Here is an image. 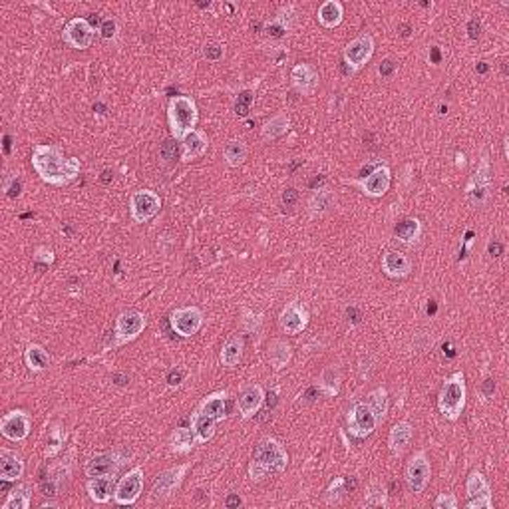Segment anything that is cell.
<instances>
[{
  "instance_id": "17",
  "label": "cell",
  "mask_w": 509,
  "mask_h": 509,
  "mask_svg": "<svg viewBox=\"0 0 509 509\" xmlns=\"http://www.w3.org/2000/svg\"><path fill=\"white\" fill-rule=\"evenodd\" d=\"M32 430V420L26 410H12L0 418V434L11 442H22Z\"/></svg>"
},
{
  "instance_id": "45",
  "label": "cell",
  "mask_w": 509,
  "mask_h": 509,
  "mask_svg": "<svg viewBox=\"0 0 509 509\" xmlns=\"http://www.w3.org/2000/svg\"><path fill=\"white\" fill-rule=\"evenodd\" d=\"M253 100H255V95H253V92H249V90H245V92H241V94L237 95V100H235V104H233V112L237 114L239 118L249 116Z\"/></svg>"
},
{
  "instance_id": "4",
  "label": "cell",
  "mask_w": 509,
  "mask_h": 509,
  "mask_svg": "<svg viewBox=\"0 0 509 509\" xmlns=\"http://www.w3.org/2000/svg\"><path fill=\"white\" fill-rule=\"evenodd\" d=\"M465 374L454 372L451 376L444 380L442 390L438 394V410L450 422H458L465 410Z\"/></svg>"
},
{
  "instance_id": "59",
  "label": "cell",
  "mask_w": 509,
  "mask_h": 509,
  "mask_svg": "<svg viewBox=\"0 0 509 509\" xmlns=\"http://www.w3.org/2000/svg\"><path fill=\"white\" fill-rule=\"evenodd\" d=\"M319 394H320L319 388H308L307 394H305V402H308V404L315 402V400L319 398Z\"/></svg>"
},
{
  "instance_id": "64",
  "label": "cell",
  "mask_w": 509,
  "mask_h": 509,
  "mask_svg": "<svg viewBox=\"0 0 509 509\" xmlns=\"http://www.w3.org/2000/svg\"><path fill=\"white\" fill-rule=\"evenodd\" d=\"M465 157H463V154H458V167H463L465 166V161H463Z\"/></svg>"
},
{
  "instance_id": "25",
  "label": "cell",
  "mask_w": 509,
  "mask_h": 509,
  "mask_svg": "<svg viewBox=\"0 0 509 509\" xmlns=\"http://www.w3.org/2000/svg\"><path fill=\"white\" fill-rule=\"evenodd\" d=\"M207 147H209V138H207V133L195 128V130L190 131V133L181 140V159H183V161H193V159L201 157V155L207 152Z\"/></svg>"
},
{
  "instance_id": "39",
  "label": "cell",
  "mask_w": 509,
  "mask_h": 509,
  "mask_svg": "<svg viewBox=\"0 0 509 509\" xmlns=\"http://www.w3.org/2000/svg\"><path fill=\"white\" fill-rule=\"evenodd\" d=\"M247 154H249V150L243 140H229L223 147V159L229 167L243 166L247 159Z\"/></svg>"
},
{
  "instance_id": "49",
  "label": "cell",
  "mask_w": 509,
  "mask_h": 509,
  "mask_svg": "<svg viewBox=\"0 0 509 509\" xmlns=\"http://www.w3.org/2000/svg\"><path fill=\"white\" fill-rule=\"evenodd\" d=\"M2 190H4V193H6L8 199H14V197L20 195V183H18V179L16 178H6L4 179V183H2Z\"/></svg>"
},
{
  "instance_id": "54",
  "label": "cell",
  "mask_w": 509,
  "mask_h": 509,
  "mask_svg": "<svg viewBox=\"0 0 509 509\" xmlns=\"http://www.w3.org/2000/svg\"><path fill=\"white\" fill-rule=\"evenodd\" d=\"M298 199V191L295 187H289V190L283 191V195H281V201H283L284 207H293Z\"/></svg>"
},
{
  "instance_id": "53",
  "label": "cell",
  "mask_w": 509,
  "mask_h": 509,
  "mask_svg": "<svg viewBox=\"0 0 509 509\" xmlns=\"http://www.w3.org/2000/svg\"><path fill=\"white\" fill-rule=\"evenodd\" d=\"M394 70H396V64H394V60L386 58V60H382V62H380L378 74L382 76V78H390L392 74H394Z\"/></svg>"
},
{
  "instance_id": "24",
  "label": "cell",
  "mask_w": 509,
  "mask_h": 509,
  "mask_svg": "<svg viewBox=\"0 0 509 509\" xmlns=\"http://www.w3.org/2000/svg\"><path fill=\"white\" fill-rule=\"evenodd\" d=\"M114 489H116V475H102V477H90L86 484V491L94 503L104 505L110 499L114 498Z\"/></svg>"
},
{
  "instance_id": "44",
  "label": "cell",
  "mask_w": 509,
  "mask_h": 509,
  "mask_svg": "<svg viewBox=\"0 0 509 509\" xmlns=\"http://www.w3.org/2000/svg\"><path fill=\"white\" fill-rule=\"evenodd\" d=\"M289 28H291V24L284 20V12L281 11V14L275 20H271V22L265 26V32L271 36V38H283L289 32Z\"/></svg>"
},
{
  "instance_id": "7",
  "label": "cell",
  "mask_w": 509,
  "mask_h": 509,
  "mask_svg": "<svg viewBox=\"0 0 509 509\" xmlns=\"http://www.w3.org/2000/svg\"><path fill=\"white\" fill-rule=\"evenodd\" d=\"M147 326V317L143 315L142 310H124L119 312L118 319H116V329H114V336H116V343L114 346H124V344L135 341Z\"/></svg>"
},
{
  "instance_id": "23",
  "label": "cell",
  "mask_w": 509,
  "mask_h": 509,
  "mask_svg": "<svg viewBox=\"0 0 509 509\" xmlns=\"http://www.w3.org/2000/svg\"><path fill=\"white\" fill-rule=\"evenodd\" d=\"M24 475V460L20 454L8 448H0V480L2 482H20Z\"/></svg>"
},
{
  "instance_id": "52",
  "label": "cell",
  "mask_w": 509,
  "mask_h": 509,
  "mask_svg": "<svg viewBox=\"0 0 509 509\" xmlns=\"http://www.w3.org/2000/svg\"><path fill=\"white\" fill-rule=\"evenodd\" d=\"M34 260H42L44 265H52L54 263V251L48 247H38L34 253Z\"/></svg>"
},
{
  "instance_id": "50",
  "label": "cell",
  "mask_w": 509,
  "mask_h": 509,
  "mask_svg": "<svg viewBox=\"0 0 509 509\" xmlns=\"http://www.w3.org/2000/svg\"><path fill=\"white\" fill-rule=\"evenodd\" d=\"M203 56L209 60V62H219V60L225 56V48L219 46V44H209V46H205V50H203Z\"/></svg>"
},
{
  "instance_id": "41",
  "label": "cell",
  "mask_w": 509,
  "mask_h": 509,
  "mask_svg": "<svg viewBox=\"0 0 509 509\" xmlns=\"http://www.w3.org/2000/svg\"><path fill=\"white\" fill-rule=\"evenodd\" d=\"M64 442H66V432L62 430L60 424H54L52 430L48 432L46 448H44V456L46 458H56L60 451L64 450Z\"/></svg>"
},
{
  "instance_id": "9",
  "label": "cell",
  "mask_w": 509,
  "mask_h": 509,
  "mask_svg": "<svg viewBox=\"0 0 509 509\" xmlns=\"http://www.w3.org/2000/svg\"><path fill=\"white\" fill-rule=\"evenodd\" d=\"M432 477V465L428 458L426 450H418L412 454V458L408 460L406 465V484L412 494H422L430 484Z\"/></svg>"
},
{
  "instance_id": "18",
  "label": "cell",
  "mask_w": 509,
  "mask_h": 509,
  "mask_svg": "<svg viewBox=\"0 0 509 509\" xmlns=\"http://www.w3.org/2000/svg\"><path fill=\"white\" fill-rule=\"evenodd\" d=\"M279 324L286 334H300L308 326V310L303 303L293 300L286 303V307L281 310Z\"/></svg>"
},
{
  "instance_id": "2",
  "label": "cell",
  "mask_w": 509,
  "mask_h": 509,
  "mask_svg": "<svg viewBox=\"0 0 509 509\" xmlns=\"http://www.w3.org/2000/svg\"><path fill=\"white\" fill-rule=\"evenodd\" d=\"M289 465V454L277 438H263L255 448V456L249 463V480L259 484L271 472L281 474Z\"/></svg>"
},
{
  "instance_id": "30",
  "label": "cell",
  "mask_w": 509,
  "mask_h": 509,
  "mask_svg": "<svg viewBox=\"0 0 509 509\" xmlns=\"http://www.w3.org/2000/svg\"><path fill=\"white\" fill-rule=\"evenodd\" d=\"M215 426H217V420H213L211 416L203 414L199 410H195L191 414V430L195 434L197 444H207L209 439L215 436Z\"/></svg>"
},
{
  "instance_id": "10",
  "label": "cell",
  "mask_w": 509,
  "mask_h": 509,
  "mask_svg": "<svg viewBox=\"0 0 509 509\" xmlns=\"http://www.w3.org/2000/svg\"><path fill=\"white\" fill-rule=\"evenodd\" d=\"M161 209V197L152 190H140L131 193L130 215L135 223H147Z\"/></svg>"
},
{
  "instance_id": "48",
  "label": "cell",
  "mask_w": 509,
  "mask_h": 509,
  "mask_svg": "<svg viewBox=\"0 0 509 509\" xmlns=\"http://www.w3.org/2000/svg\"><path fill=\"white\" fill-rule=\"evenodd\" d=\"M185 368H181V366H176L173 370H169V374H167V386L169 388H178V386H181V382L185 380Z\"/></svg>"
},
{
  "instance_id": "19",
  "label": "cell",
  "mask_w": 509,
  "mask_h": 509,
  "mask_svg": "<svg viewBox=\"0 0 509 509\" xmlns=\"http://www.w3.org/2000/svg\"><path fill=\"white\" fill-rule=\"evenodd\" d=\"M291 82H293V88L300 95H312L319 90V70L312 64H308V62H300L291 70Z\"/></svg>"
},
{
  "instance_id": "11",
  "label": "cell",
  "mask_w": 509,
  "mask_h": 509,
  "mask_svg": "<svg viewBox=\"0 0 509 509\" xmlns=\"http://www.w3.org/2000/svg\"><path fill=\"white\" fill-rule=\"evenodd\" d=\"M143 491V468L135 465L116 484L114 503L116 505H133Z\"/></svg>"
},
{
  "instance_id": "40",
  "label": "cell",
  "mask_w": 509,
  "mask_h": 509,
  "mask_svg": "<svg viewBox=\"0 0 509 509\" xmlns=\"http://www.w3.org/2000/svg\"><path fill=\"white\" fill-rule=\"evenodd\" d=\"M364 402L370 406V410L378 418V422H382L386 418V414H388V392H386L384 386H380L376 390L370 392Z\"/></svg>"
},
{
  "instance_id": "8",
  "label": "cell",
  "mask_w": 509,
  "mask_h": 509,
  "mask_svg": "<svg viewBox=\"0 0 509 509\" xmlns=\"http://www.w3.org/2000/svg\"><path fill=\"white\" fill-rule=\"evenodd\" d=\"M187 470H190V463H179L176 468H169L157 475L154 487H152V496H150L152 501H166V499L173 498L176 491L183 484Z\"/></svg>"
},
{
  "instance_id": "62",
  "label": "cell",
  "mask_w": 509,
  "mask_h": 509,
  "mask_svg": "<svg viewBox=\"0 0 509 509\" xmlns=\"http://www.w3.org/2000/svg\"><path fill=\"white\" fill-rule=\"evenodd\" d=\"M42 508H58V503H56V501H44Z\"/></svg>"
},
{
  "instance_id": "33",
  "label": "cell",
  "mask_w": 509,
  "mask_h": 509,
  "mask_svg": "<svg viewBox=\"0 0 509 509\" xmlns=\"http://www.w3.org/2000/svg\"><path fill=\"white\" fill-rule=\"evenodd\" d=\"M334 201H336L334 193L326 190V187L315 190V193L308 197L307 203L308 213L312 215V217H320V215L329 213L332 207H334Z\"/></svg>"
},
{
  "instance_id": "42",
  "label": "cell",
  "mask_w": 509,
  "mask_h": 509,
  "mask_svg": "<svg viewBox=\"0 0 509 509\" xmlns=\"http://www.w3.org/2000/svg\"><path fill=\"white\" fill-rule=\"evenodd\" d=\"M366 508H388V489L382 484H370L364 494V501Z\"/></svg>"
},
{
  "instance_id": "37",
  "label": "cell",
  "mask_w": 509,
  "mask_h": 509,
  "mask_svg": "<svg viewBox=\"0 0 509 509\" xmlns=\"http://www.w3.org/2000/svg\"><path fill=\"white\" fill-rule=\"evenodd\" d=\"M394 235L404 245H414L416 241L420 239V235H422V223H420V219H416V217L402 219L396 225V229H394Z\"/></svg>"
},
{
  "instance_id": "29",
  "label": "cell",
  "mask_w": 509,
  "mask_h": 509,
  "mask_svg": "<svg viewBox=\"0 0 509 509\" xmlns=\"http://www.w3.org/2000/svg\"><path fill=\"white\" fill-rule=\"evenodd\" d=\"M243 350H245V341L241 334H233L227 338V343L223 344L221 348V355H219V360L221 364L225 368H235L241 362L243 358Z\"/></svg>"
},
{
  "instance_id": "38",
  "label": "cell",
  "mask_w": 509,
  "mask_h": 509,
  "mask_svg": "<svg viewBox=\"0 0 509 509\" xmlns=\"http://www.w3.org/2000/svg\"><path fill=\"white\" fill-rule=\"evenodd\" d=\"M32 503V486L30 484H18L8 494L6 501L2 503V509H28Z\"/></svg>"
},
{
  "instance_id": "22",
  "label": "cell",
  "mask_w": 509,
  "mask_h": 509,
  "mask_svg": "<svg viewBox=\"0 0 509 509\" xmlns=\"http://www.w3.org/2000/svg\"><path fill=\"white\" fill-rule=\"evenodd\" d=\"M382 272L390 279H404L412 272V260L400 251H386L380 260Z\"/></svg>"
},
{
  "instance_id": "13",
  "label": "cell",
  "mask_w": 509,
  "mask_h": 509,
  "mask_svg": "<svg viewBox=\"0 0 509 509\" xmlns=\"http://www.w3.org/2000/svg\"><path fill=\"white\" fill-rule=\"evenodd\" d=\"M169 324L181 338H191L201 331L203 312L199 307H179L169 315Z\"/></svg>"
},
{
  "instance_id": "1",
  "label": "cell",
  "mask_w": 509,
  "mask_h": 509,
  "mask_svg": "<svg viewBox=\"0 0 509 509\" xmlns=\"http://www.w3.org/2000/svg\"><path fill=\"white\" fill-rule=\"evenodd\" d=\"M32 167L36 176L48 185L64 187L78 179L82 164L78 157H66L64 150L54 143H38L32 147Z\"/></svg>"
},
{
  "instance_id": "60",
  "label": "cell",
  "mask_w": 509,
  "mask_h": 509,
  "mask_svg": "<svg viewBox=\"0 0 509 509\" xmlns=\"http://www.w3.org/2000/svg\"><path fill=\"white\" fill-rule=\"evenodd\" d=\"M114 380H116V384H119V386L128 384V376H126V374H116V376H114Z\"/></svg>"
},
{
  "instance_id": "21",
  "label": "cell",
  "mask_w": 509,
  "mask_h": 509,
  "mask_svg": "<svg viewBox=\"0 0 509 509\" xmlns=\"http://www.w3.org/2000/svg\"><path fill=\"white\" fill-rule=\"evenodd\" d=\"M263 402H265V390H263V386L260 384H249L245 390L241 392V396H239V414H241L243 420H251V418L257 416Z\"/></svg>"
},
{
  "instance_id": "58",
  "label": "cell",
  "mask_w": 509,
  "mask_h": 509,
  "mask_svg": "<svg viewBox=\"0 0 509 509\" xmlns=\"http://www.w3.org/2000/svg\"><path fill=\"white\" fill-rule=\"evenodd\" d=\"M489 255L491 257H501L503 255V245L499 243V241H494V243H489Z\"/></svg>"
},
{
  "instance_id": "46",
  "label": "cell",
  "mask_w": 509,
  "mask_h": 509,
  "mask_svg": "<svg viewBox=\"0 0 509 509\" xmlns=\"http://www.w3.org/2000/svg\"><path fill=\"white\" fill-rule=\"evenodd\" d=\"M159 155H161V159H166V161H173V159L178 157V145H176V140H173V138H171V140H166V142L161 143Z\"/></svg>"
},
{
  "instance_id": "3",
  "label": "cell",
  "mask_w": 509,
  "mask_h": 509,
  "mask_svg": "<svg viewBox=\"0 0 509 509\" xmlns=\"http://www.w3.org/2000/svg\"><path fill=\"white\" fill-rule=\"evenodd\" d=\"M199 121L197 104L191 95H173L167 104V124L171 138L181 142L190 131L195 130Z\"/></svg>"
},
{
  "instance_id": "15",
  "label": "cell",
  "mask_w": 509,
  "mask_h": 509,
  "mask_svg": "<svg viewBox=\"0 0 509 509\" xmlns=\"http://www.w3.org/2000/svg\"><path fill=\"white\" fill-rule=\"evenodd\" d=\"M350 183L356 185V187H360V191H362L366 197H372V199L384 197V195H386V191L390 190V183H392L390 167L378 166L376 169H372L366 178L352 179Z\"/></svg>"
},
{
  "instance_id": "43",
  "label": "cell",
  "mask_w": 509,
  "mask_h": 509,
  "mask_svg": "<svg viewBox=\"0 0 509 509\" xmlns=\"http://www.w3.org/2000/svg\"><path fill=\"white\" fill-rule=\"evenodd\" d=\"M344 494H348V489H346V480L344 477H334L331 482V486L326 487V491H324V501L326 503H338L341 499H343Z\"/></svg>"
},
{
  "instance_id": "63",
  "label": "cell",
  "mask_w": 509,
  "mask_h": 509,
  "mask_svg": "<svg viewBox=\"0 0 509 509\" xmlns=\"http://www.w3.org/2000/svg\"><path fill=\"white\" fill-rule=\"evenodd\" d=\"M102 176H104V178H102V181H104V183H107V181H110V176H112V171H110V169H106V171H104Z\"/></svg>"
},
{
  "instance_id": "20",
  "label": "cell",
  "mask_w": 509,
  "mask_h": 509,
  "mask_svg": "<svg viewBox=\"0 0 509 509\" xmlns=\"http://www.w3.org/2000/svg\"><path fill=\"white\" fill-rule=\"evenodd\" d=\"M121 458H118L116 451H102V454H95L92 456L88 462H86V477H102V475H116L118 468L121 465Z\"/></svg>"
},
{
  "instance_id": "26",
  "label": "cell",
  "mask_w": 509,
  "mask_h": 509,
  "mask_svg": "<svg viewBox=\"0 0 509 509\" xmlns=\"http://www.w3.org/2000/svg\"><path fill=\"white\" fill-rule=\"evenodd\" d=\"M414 438V426L410 422H396L390 430V436H388V448H390L392 456L400 458L406 448L410 446V442Z\"/></svg>"
},
{
  "instance_id": "36",
  "label": "cell",
  "mask_w": 509,
  "mask_h": 509,
  "mask_svg": "<svg viewBox=\"0 0 509 509\" xmlns=\"http://www.w3.org/2000/svg\"><path fill=\"white\" fill-rule=\"evenodd\" d=\"M293 358V346L283 341V338H277L269 344V360H271V366L279 372L283 370Z\"/></svg>"
},
{
  "instance_id": "32",
  "label": "cell",
  "mask_w": 509,
  "mask_h": 509,
  "mask_svg": "<svg viewBox=\"0 0 509 509\" xmlns=\"http://www.w3.org/2000/svg\"><path fill=\"white\" fill-rule=\"evenodd\" d=\"M317 18H319L320 26L324 28H336L338 24L343 22L344 18V6L343 2L338 0H326L319 6L317 12Z\"/></svg>"
},
{
  "instance_id": "61",
  "label": "cell",
  "mask_w": 509,
  "mask_h": 509,
  "mask_svg": "<svg viewBox=\"0 0 509 509\" xmlns=\"http://www.w3.org/2000/svg\"><path fill=\"white\" fill-rule=\"evenodd\" d=\"M475 70L480 72V74H486V72L489 70V68H487V64H486V62H480V64H477V66H475Z\"/></svg>"
},
{
  "instance_id": "55",
  "label": "cell",
  "mask_w": 509,
  "mask_h": 509,
  "mask_svg": "<svg viewBox=\"0 0 509 509\" xmlns=\"http://www.w3.org/2000/svg\"><path fill=\"white\" fill-rule=\"evenodd\" d=\"M468 36H470L472 40H477V38L482 36V22H480V18H472V20L468 22Z\"/></svg>"
},
{
  "instance_id": "14",
  "label": "cell",
  "mask_w": 509,
  "mask_h": 509,
  "mask_svg": "<svg viewBox=\"0 0 509 509\" xmlns=\"http://www.w3.org/2000/svg\"><path fill=\"white\" fill-rule=\"evenodd\" d=\"M491 185V164H489V157L484 155L480 166L475 169L474 178L470 179L468 187H465V195H468V201L472 203L474 207L484 205L487 199V191Z\"/></svg>"
},
{
  "instance_id": "5",
  "label": "cell",
  "mask_w": 509,
  "mask_h": 509,
  "mask_svg": "<svg viewBox=\"0 0 509 509\" xmlns=\"http://www.w3.org/2000/svg\"><path fill=\"white\" fill-rule=\"evenodd\" d=\"M374 54V38L372 34H364L356 36L355 40H350L346 48H344V68H346V74H356L360 72L364 66H366L370 58Z\"/></svg>"
},
{
  "instance_id": "56",
  "label": "cell",
  "mask_w": 509,
  "mask_h": 509,
  "mask_svg": "<svg viewBox=\"0 0 509 509\" xmlns=\"http://www.w3.org/2000/svg\"><path fill=\"white\" fill-rule=\"evenodd\" d=\"M494 392H496V380L494 378L484 380V384H482V394H484V398L494 396Z\"/></svg>"
},
{
  "instance_id": "12",
  "label": "cell",
  "mask_w": 509,
  "mask_h": 509,
  "mask_svg": "<svg viewBox=\"0 0 509 509\" xmlns=\"http://www.w3.org/2000/svg\"><path fill=\"white\" fill-rule=\"evenodd\" d=\"M465 494H468V509H494V496H491V487L486 475L480 470H474L468 475L465 482Z\"/></svg>"
},
{
  "instance_id": "47",
  "label": "cell",
  "mask_w": 509,
  "mask_h": 509,
  "mask_svg": "<svg viewBox=\"0 0 509 509\" xmlns=\"http://www.w3.org/2000/svg\"><path fill=\"white\" fill-rule=\"evenodd\" d=\"M436 509H458V498L454 494H439L434 501Z\"/></svg>"
},
{
  "instance_id": "57",
  "label": "cell",
  "mask_w": 509,
  "mask_h": 509,
  "mask_svg": "<svg viewBox=\"0 0 509 509\" xmlns=\"http://www.w3.org/2000/svg\"><path fill=\"white\" fill-rule=\"evenodd\" d=\"M243 503V499H241V496L239 494H229L225 498V508L227 509H235L239 508Z\"/></svg>"
},
{
  "instance_id": "35",
  "label": "cell",
  "mask_w": 509,
  "mask_h": 509,
  "mask_svg": "<svg viewBox=\"0 0 509 509\" xmlns=\"http://www.w3.org/2000/svg\"><path fill=\"white\" fill-rule=\"evenodd\" d=\"M24 364L32 372H44L50 366V356L40 344H28L24 350Z\"/></svg>"
},
{
  "instance_id": "16",
  "label": "cell",
  "mask_w": 509,
  "mask_h": 509,
  "mask_svg": "<svg viewBox=\"0 0 509 509\" xmlns=\"http://www.w3.org/2000/svg\"><path fill=\"white\" fill-rule=\"evenodd\" d=\"M95 38V28L92 24L88 22L86 18L78 16V18H72L70 22L64 26L62 30V40L64 44H68L70 48L76 50H86V48L92 46Z\"/></svg>"
},
{
  "instance_id": "28",
  "label": "cell",
  "mask_w": 509,
  "mask_h": 509,
  "mask_svg": "<svg viewBox=\"0 0 509 509\" xmlns=\"http://www.w3.org/2000/svg\"><path fill=\"white\" fill-rule=\"evenodd\" d=\"M341 384H343V374H341L338 366H332L331 364V366L322 368L319 380H317V388L320 390V394L334 398L341 392Z\"/></svg>"
},
{
  "instance_id": "6",
  "label": "cell",
  "mask_w": 509,
  "mask_h": 509,
  "mask_svg": "<svg viewBox=\"0 0 509 509\" xmlns=\"http://www.w3.org/2000/svg\"><path fill=\"white\" fill-rule=\"evenodd\" d=\"M378 424V418L370 410V406L362 400L352 404L346 412V428L355 438L364 439L368 436H372Z\"/></svg>"
},
{
  "instance_id": "31",
  "label": "cell",
  "mask_w": 509,
  "mask_h": 509,
  "mask_svg": "<svg viewBox=\"0 0 509 509\" xmlns=\"http://www.w3.org/2000/svg\"><path fill=\"white\" fill-rule=\"evenodd\" d=\"M195 444H197V439H195V434H193L191 426L176 428L171 432V436H169V450L173 451V454H179V456L190 454L195 448Z\"/></svg>"
},
{
  "instance_id": "51",
  "label": "cell",
  "mask_w": 509,
  "mask_h": 509,
  "mask_svg": "<svg viewBox=\"0 0 509 509\" xmlns=\"http://www.w3.org/2000/svg\"><path fill=\"white\" fill-rule=\"evenodd\" d=\"M116 30H118V24H116L114 18H106V20H102V24H100V34H102V38H106V40H112L116 36Z\"/></svg>"
},
{
  "instance_id": "34",
  "label": "cell",
  "mask_w": 509,
  "mask_h": 509,
  "mask_svg": "<svg viewBox=\"0 0 509 509\" xmlns=\"http://www.w3.org/2000/svg\"><path fill=\"white\" fill-rule=\"evenodd\" d=\"M289 128H291V118H289V114H286V112H279V114H275L271 119L265 121V126H263V130H260V135H263L265 142H272V140H279L281 135H284V133L289 131Z\"/></svg>"
},
{
  "instance_id": "27",
  "label": "cell",
  "mask_w": 509,
  "mask_h": 509,
  "mask_svg": "<svg viewBox=\"0 0 509 509\" xmlns=\"http://www.w3.org/2000/svg\"><path fill=\"white\" fill-rule=\"evenodd\" d=\"M197 410L203 412V414L211 416V418L217 420V422H223L227 418V392L223 390L211 392L209 396L203 398Z\"/></svg>"
}]
</instances>
